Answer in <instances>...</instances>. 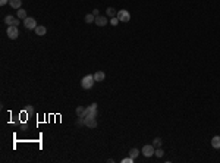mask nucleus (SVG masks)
Segmentation results:
<instances>
[{"mask_svg": "<svg viewBox=\"0 0 220 163\" xmlns=\"http://www.w3.org/2000/svg\"><path fill=\"white\" fill-rule=\"evenodd\" d=\"M94 75H85L82 79H81V87L84 88V90H90V88H92V85H94Z\"/></svg>", "mask_w": 220, "mask_h": 163, "instance_id": "obj_1", "label": "nucleus"}, {"mask_svg": "<svg viewBox=\"0 0 220 163\" xmlns=\"http://www.w3.org/2000/svg\"><path fill=\"white\" fill-rule=\"evenodd\" d=\"M81 116H82V118H91V116L95 118V116H97V103H92L91 106H88Z\"/></svg>", "mask_w": 220, "mask_h": 163, "instance_id": "obj_2", "label": "nucleus"}, {"mask_svg": "<svg viewBox=\"0 0 220 163\" xmlns=\"http://www.w3.org/2000/svg\"><path fill=\"white\" fill-rule=\"evenodd\" d=\"M118 19L121 21V22H129V19H131V15H129V12L128 11H125V9H122V11H118Z\"/></svg>", "mask_w": 220, "mask_h": 163, "instance_id": "obj_3", "label": "nucleus"}, {"mask_svg": "<svg viewBox=\"0 0 220 163\" xmlns=\"http://www.w3.org/2000/svg\"><path fill=\"white\" fill-rule=\"evenodd\" d=\"M6 34H8V37H9L11 40H15V38H18V35H19L18 27H15V25H9V27H8V31H6Z\"/></svg>", "mask_w": 220, "mask_h": 163, "instance_id": "obj_4", "label": "nucleus"}, {"mask_svg": "<svg viewBox=\"0 0 220 163\" xmlns=\"http://www.w3.org/2000/svg\"><path fill=\"white\" fill-rule=\"evenodd\" d=\"M5 24H8V27H9V25H15V27H18V25L21 24V19H19L18 16L8 15V16L5 18Z\"/></svg>", "mask_w": 220, "mask_h": 163, "instance_id": "obj_5", "label": "nucleus"}, {"mask_svg": "<svg viewBox=\"0 0 220 163\" xmlns=\"http://www.w3.org/2000/svg\"><path fill=\"white\" fill-rule=\"evenodd\" d=\"M24 27L27 28V30H35L38 25H37V21L34 19V18H27V19H24Z\"/></svg>", "mask_w": 220, "mask_h": 163, "instance_id": "obj_6", "label": "nucleus"}, {"mask_svg": "<svg viewBox=\"0 0 220 163\" xmlns=\"http://www.w3.org/2000/svg\"><path fill=\"white\" fill-rule=\"evenodd\" d=\"M154 145L153 144H147V145H144L142 147V150H141V153L145 156V157H151L153 154H154Z\"/></svg>", "mask_w": 220, "mask_h": 163, "instance_id": "obj_7", "label": "nucleus"}, {"mask_svg": "<svg viewBox=\"0 0 220 163\" xmlns=\"http://www.w3.org/2000/svg\"><path fill=\"white\" fill-rule=\"evenodd\" d=\"M85 119V126H88V128H95L97 126V119L94 118V116H91V118H84Z\"/></svg>", "mask_w": 220, "mask_h": 163, "instance_id": "obj_8", "label": "nucleus"}, {"mask_svg": "<svg viewBox=\"0 0 220 163\" xmlns=\"http://www.w3.org/2000/svg\"><path fill=\"white\" fill-rule=\"evenodd\" d=\"M94 22H95L98 27H104V25L107 24V18H106V16H100V15H98V16H95V21H94Z\"/></svg>", "mask_w": 220, "mask_h": 163, "instance_id": "obj_9", "label": "nucleus"}, {"mask_svg": "<svg viewBox=\"0 0 220 163\" xmlns=\"http://www.w3.org/2000/svg\"><path fill=\"white\" fill-rule=\"evenodd\" d=\"M35 35H40V37H43V35H46V33H47V28L44 27V25H38L35 30Z\"/></svg>", "mask_w": 220, "mask_h": 163, "instance_id": "obj_10", "label": "nucleus"}, {"mask_svg": "<svg viewBox=\"0 0 220 163\" xmlns=\"http://www.w3.org/2000/svg\"><path fill=\"white\" fill-rule=\"evenodd\" d=\"M104 78H106V74H104L103 71H97V72L94 74V79H95V81H98V82H100V81H103Z\"/></svg>", "mask_w": 220, "mask_h": 163, "instance_id": "obj_11", "label": "nucleus"}, {"mask_svg": "<svg viewBox=\"0 0 220 163\" xmlns=\"http://www.w3.org/2000/svg\"><path fill=\"white\" fill-rule=\"evenodd\" d=\"M9 5H11L13 9H21L22 0H9Z\"/></svg>", "mask_w": 220, "mask_h": 163, "instance_id": "obj_12", "label": "nucleus"}, {"mask_svg": "<svg viewBox=\"0 0 220 163\" xmlns=\"http://www.w3.org/2000/svg\"><path fill=\"white\" fill-rule=\"evenodd\" d=\"M211 145H213L214 148H220V137H219V135L211 138Z\"/></svg>", "mask_w": 220, "mask_h": 163, "instance_id": "obj_13", "label": "nucleus"}, {"mask_svg": "<svg viewBox=\"0 0 220 163\" xmlns=\"http://www.w3.org/2000/svg\"><path fill=\"white\" fill-rule=\"evenodd\" d=\"M16 16L19 18V19H27L28 16H27V11H24V9H18V12H16Z\"/></svg>", "mask_w": 220, "mask_h": 163, "instance_id": "obj_14", "label": "nucleus"}, {"mask_svg": "<svg viewBox=\"0 0 220 163\" xmlns=\"http://www.w3.org/2000/svg\"><path fill=\"white\" fill-rule=\"evenodd\" d=\"M95 21V16L92 15V13H88V15H85V22L87 24H92Z\"/></svg>", "mask_w": 220, "mask_h": 163, "instance_id": "obj_15", "label": "nucleus"}, {"mask_svg": "<svg viewBox=\"0 0 220 163\" xmlns=\"http://www.w3.org/2000/svg\"><path fill=\"white\" fill-rule=\"evenodd\" d=\"M107 16H110V18H115V15H118V12L113 9V8H107Z\"/></svg>", "mask_w": 220, "mask_h": 163, "instance_id": "obj_16", "label": "nucleus"}, {"mask_svg": "<svg viewBox=\"0 0 220 163\" xmlns=\"http://www.w3.org/2000/svg\"><path fill=\"white\" fill-rule=\"evenodd\" d=\"M161 144H163V141H161V138H159V137H157V138H154V140H153V145H154L156 148H159V147H161Z\"/></svg>", "mask_w": 220, "mask_h": 163, "instance_id": "obj_17", "label": "nucleus"}, {"mask_svg": "<svg viewBox=\"0 0 220 163\" xmlns=\"http://www.w3.org/2000/svg\"><path fill=\"white\" fill-rule=\"evenodd\" d=\"M138 153H140V151H138V148H131V150H129V156H131L132 159L138 157Z\"/></svg>", "mask_w": 220, "mask_h": 163, "instance_id": "obj_18", "label": "nucleus"}, {"mask_svg": "<svg viewBox=\"0 0 220 163\" xmlns=\"http://www.w3.org/2000/svg\"><path fill=\"white\" fill-rule=\"evenodd\" d=\"M154 154H156L157 157H163V154H164V151L161 150V147H159V148H157V150L154 151Z\"/></svg>", "mask_w": 220, "mask_h": 163, "instance_id": "obj_19", "label": "nucleus"}, {"mask_svg": "<svg viewBox=\"0 0 220 163\" xmlns=\"http://www.w3.org/2000/svg\"><path fill=\"white\" fill-rule=\"evenodd\" d=\"M119 22H121V21L118 19V16H115V18H112V19H110V24H112L113 27H116V25H118Z\"/></svg>", "mask_w": 220, "mask_h": 163, "instance_id": "obj_20", "label": "nucleus"}, {"mask_svg": "<svg viewBox=\"0 0 220 163\" xmlns=\"http://www.w3.org/2000/svg\"><path fill=\"white\" fill-rule=\"evenodd\" d=\"M84 110H85V109H84L82 106H78V107H76V115H78V116H81V115L84 113Z\"/></svg>", "mask_w": 220, "mask_h": 163, "instance_id": "obj_21", "label": "nucleus"}, {"mask_svg": "<svg viewBox=\"0 0 220 163\" xmlns=\"http://www.w3.org/2000/svg\"><path fill=\"white\" fill-rule=\"evenodd\" d=\"M134 160H135V159H132V157L129 156V157H125L122 162H123V163H134Z\"/></svg>", "mask_w": 220, "mask_h": 163, "instance_id": "obj_22", "label": "nucleus"}, {"mask_svg": "<svg viewBox=\"0 0 220 163\" xmlns=\"http://www.w3.org/2000/svg\"><path fill=\"white\" fill-rule=\"evenodd\" d=\"M8 3H9V0H0V5H2V6H5Z\"/></svg>", "mask_w": 220, "mask_h": 163, "instance_id": "obj_23", "label": "nucleus"}, {"mask_svg": "<svg viewBox=\"0 0 220 163\" xmlns=\"http://www.w3.org/2000/svg\"><path fill=\"white\" fill-rule=\"evenodd\" d=\"M92 15H94V16H98V9H94V11H92Z\"/></svg>", "mask_w": 220, "mask_h": 163, "instance_id": "obj_24", "label": "nucleus"}]
</instances>
